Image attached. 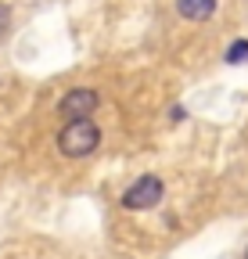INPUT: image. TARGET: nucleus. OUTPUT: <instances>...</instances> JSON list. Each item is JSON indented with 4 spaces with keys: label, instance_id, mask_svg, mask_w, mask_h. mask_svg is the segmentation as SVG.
<instances>
[{
    "label": "nucleus",
    "instance_id": "nucleus-1",
    "mask_svg": "<svg viewBox=\"0 0 248 259\" xmlns=\"http://www.w3.org/2000/svg\"><path fill=\"white\" fill-rule=\"evenodd\" d=\"M97 144H101V130L90 119H69L65 130L58 134V148H61V155H69V158H83Z\"/></svg>",
    "mask_w": 248,
    "mask_h": 259
},
{
    "label": "nucleus",
    "instance_id": "nucleus-2",
    "mask_svg": "<svg viewBox=\"0 0 248 259\" xmlns=\"http://www.w3.org/2000/svg\"><path fill=\"white\" fill-rule=\"evenodd\" d=\"M162 202V180L159 177H140L126 187V194H122V205H126L130 212H140V209H151Z\"/></svg>",
    "mask_w": 248,
    "mask_h": 259
},
{
    "label": "nucleus",
    "instance_id": "nucleus-3",
    "mask_svg": "<svg viewBox=\"0 0 248 259\" xmlns=\"http://www.w3.org/2000/svg\"><path fill=\"white\" fill-rule=\"evenodd\" d=\"M97 90H90V87H76V90H69L65 97H61V105H58V112L61 115H69V119H90V112L97 108Z\"/></svg>",
    "mask_w": 248,
    "mask_h": 259
},
{
    "label": "nucleus",
    "instance_id": "nucleus-4",
    "mask_svg": "<svg viewBox=\"0 0 248 259\" xmlns=\"http://www.w3.org/2000/svg\"><path fill=\"white\" fill-rule=\"evenodd\" d=\"M176 11L183 18H191V22H202L216 11V0H176Z\"/></svg>",
    "mask_w": 248,
    "mask_h": 259
},
{
    "label": "nucleus",
    "instance_id": "nucleus-5",
    "mask_svg": "<svg viewBox=\"0 0 248 259\" xmlns=\"http://www.w3.org/2000/svg\"><path fill=\"white\" fill-rule=\"evenodd\" d=\"M227 61H230V65H244V61H248V40H237V44H230V51H227Z\"/></svg>",
    "mask_w": 248,
    "mask_h": 259
},
{
    "label": "nucleus",
    "instance_id": "nucleus-6",
    "mask_svg": "<svg viewBox=\"0 0 248 259\" xmlns=\"http://www.w3.org/2000/svg\"><path fill=\"white\" fill-rule=\"evenodd\" d=\"M8 25H11V8H8V4H0V36L8 32Z\"/></svg>",
    "mask_w": 248,
    "mask_h": 259
},
{
    "label": "nucleus",
    "instance_id": "nucleus-7",
    "mask_svg": "<svg viewBox=\"0 0 248 259\" xmlns=\"http://www.w3.org/2000/svg\"><path fill=\"white\" fill-rule=\"evenodd\" d=\"M244 259H248V248H244Z\"/></svg>",
    "mask_w": 248,
    "mask_h": 259
}]
</instances>
